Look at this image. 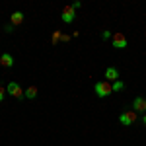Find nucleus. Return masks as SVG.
Segmentation results:
<instances>
[{
  "label": "nucleus",
  "instance_id": "1",
  "mask_svg": "<svg viewBox=\"0 0 146 146\" xmlns=\"http://www.w3.org/2000/svg\"><path fill=\"white\" fill-rule=\"evenodd\" d=\"M94 90H96V96H98V98H107L109 94H113L111 82H107V80H101V82H98V84L94 86Z\"/></svg>",
  "mask_w": 146,
  "mask_h": 146
},
{
  "label": "nucleus",
  "instance_id": "2",
  "mask_svg": "<svg viewBox=\"0 0 146 146\" xmlns=\"http://www.w3.org/2000/svg\"><path fill=\"white\" fill-rule=\"evenodd\" d=\"M6 92L10 94L12 98H16V100H22V98H25V92L20 88V84H18V82H10V84L6 86Z\"/></svg>",
  "mask_w": 146,
  "mask_h": 146
},
{
  "label": "nucleus",
  "instance_id": "3",
  "mask_svg": "<svg viewBox=\"0 0 146 146\" xmlns=\"http://www.w3.org/2000/svg\"><path fill=\"white\" fill-rule=\"evenodd\" d=\"M113 41V47L115 49H125V47H129V39H127V35L121 33V31H117V33L111 37Z\"/></svg>",
  "mask_w": 146,
  "mask_h": 146
},
{
  "label": "nucleus",
  "instance_id": "4",
  "mask_svg": "<svg viewBox=\"0 0 146 146\" xmlns=\"http://www.w3.org/2000/svg\"><path fill=\"white\" fill-rule=\"evenodd\" d=\"M133 111H135V113H142V115H144V113H146V98L136 96L135 101H133Z\"/></svg>",
  "mask_w": 146,
  "mask_h": 146
},
{
  "label": "nucleus",
  "instance_id": "5",
  "mask_svg": "<svg viewBox=\"0 0 146 146\" xmlns=\"http://www.w3.org/2000/svg\"><path fill=\"white\" fill-rule=\"evenodd\" d=\"M119 121L123 125H133L136 121V113L135 111H123L121 115H119Z\"/></svg>",
  "mask_w": 146,
  "mask_h": 146
},
{
  "label": "nucleus",
  "instance_id": "6",
  "mask_svg": "<svg viewBox=\"0 0 146 146\" xmlns=\"http://www.w3.org/2000/svg\"><path fill=\"white\" fill-rule=\"evenodd\" d=\"M74 18H76V12L72 6H66L64 10H62V22L64 23H72L74 22Z\"/></svg>",
  "mask_w": 146,
  "mask_h": 146
},
{
  "label": "nucleus",
  "instance_id": "7",
  "mask_svg": "<svg viewBox=\"0 0 146 146\" xmlns=\"http://www.w3.org/2000/svg\"><path fill=\"white\" fill-rule=\"evenodd\" d=\"M105 80H107V82H117V80H119V70H117V68L115 66H107L105 68Z\"/></svg>",
  "mask_w": 146,
  "mask_h": 146
},
{
  "label": "nucleus",
  "instance_id": "8",
  "mask_svg": "<svg viewBox=\"0 0 146 146\" xmlns=\"http://www.w3.org/2000/svg\"><path fill=\"white\" fill-rule=\"evenodd\" d=\"M0 64L6 66V68H12L14 66V56H12L10 53H4V55L0 56Z\"/></svg>",
  "mask_w": 146,
  "mask_h": 146
},
{
  "label": "nucleus",
  "instance_id": "9",
  "mask_svg": "<svg viewBox=\"0 0 146 146\" xmlns=\"http://www.w3.org/2000/svg\"><path fill=\"white\" fill-rule=\"evenodd\" d=\"M10 23L12 25H20V23H23V14L22 12H14L10 16Z\"/></svg>",
  "mask_w": 146,
  "mask_h": 146
},
{
  "label": "nucleus",
  "instance_id": "10",
  "mask_svg": "<svg viewBox=\"0 0 146 146\" xmlns=\"http://www.w3.org/2000/svg\"><path fill=\"white\" fill-rule=\"evenodd\" d=\"M25 98H29V100L37 98V88H35V86H29V88L25 90Z\"/></svg>",
  "mask_w": 146,
  "mask_h": 146
},
{
  "label": "nucleus",
  "instance_id": "11",
  "mask_svg": "<svg viewBox=\"0 0 146 146\" xmlns=\"http://www.w3.org/2000/svg\"><path fill=\"white\" fill-rule=\"evenodd\" d=\"M111 88H113V92H121V90H125V84L121 82V80H117V82L111 84Z\"/></svg>",
  "mask_w": 146,
  "mask_h": 146
},
{
  "label": "nucleus",
  "instance_id": "12",
  "mask_svg": "<svg viewBox=\"0 0 146 146\" xmlns=\"http://www.w3.org/2000/svg\"><path fill=\"white\" fill-rule=\"evenodd\" d=\"M12 27H14L12 23H6V27H4V29H6V33H12Z\"/></svg>",
  "mask_w": 146,
  "mask_h": 146
},
{
  "label": "nucleus",
  "instance_id": "13",
  "mask_svg": "<svg viewBox=\"0 0 146 146\" xmlns=\"http://www.w3.org/2000/svg\"><path fill=\"white\" fill-rule=\"evenodd\" d=\"M4 96H6V90H4V88H0V101L4 100Z\"/></svg>",
  "mask_w": 146,
  "mask_h": 146
},
{
  "label": "nucleus",
  "instance_id": "14",
  "mask_svg": "<svg viewBox=\"0 0 146 146\" xmlns=\"http://www.w3.org/2000/svg\"><path fill=\"white\" fill-rule=\"evenodd\" d=\"M109 37H113L111 31H103V39H109Z\"/></svg>",
  "mask_w": 146,
  "mask_h": 146
},
{
  "label": "nucleus",
  "instance_id": "15",
  "mask_svg": "<svg viewBox=\"0 0 146 146\" xmlns=\"http://www.w3.org/2000/svg\"><path fill=\"white\" fill-rule=\"evenodd\" d=\"M142 123L146 125V113H144V115H142Z\"/></svg>",
  "mask_w": 146,
  "mask_h": 146
}]
</instances>
